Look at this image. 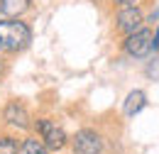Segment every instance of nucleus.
Returning a JSON list of instances; mask_svg holds the SVG:
<instances>
[{"label": "nucleus", "instance_id": "obj_13", "mask_svg": "<svg viewBox=\"0 0 159 154\" xmlns=\"http://www.w3.org/2000/svg\"><path fill=\"white\" fill-rule=\"evenodd\" d=\"M7 71H10V61H7L5 54H0V81L7 76Z\"/></svg>", "mask_w": 159, "mask_h": 154}, {"label": "nucleus", "instance_id": "obj_14", "mask_svg": "<svg viewBox=\"0 0 159 154\" xmlns=\"http://www.w3.org/2000/svg\"><path fill=\"white\" fill-rule=\"evenodd\" d=\"M154 39H157V47H159V25H157V29H154Z\"/></svg>", "mask_w": 159, "mask_h": 154}, {"label": "nucleus", "instance_id": "obj_15", "mask_svg": "<svg viewBox=\"0 0 159 154\" xmlns=\"http://www.w3.org/2000/svg\"><path fill=\"white\" fill-rule=\"evenodd\" d=\"M91 2H96V5H103V2H105V0H91Z\"/></svg>", "mask_w": 159, "mask_h": 154}, {"label": "nucleus", "instance_id": "obj_10", "mask_svg": "<svg viewBox=\"0 0 159 154\" xmlns=\"http://www.w3.org/2000/svg\"><path fill=\"white\" fill-rule=\"evenodd\" d=\"M20 139L17 132H0V154H17L20 152Z\"/></svg>", "mask_w": 159, "mask_h": 154}, {"label": "nucleus", "instance_id": "obj_2", "mask_svg": "<svg viewBox=\"0 0 159 154\" xmlns=\"http://www.w3.org/2000/svg\"><path fill=\"white\" fill-rule=\"evenodd\" d=\"M32 132L44 142V147L52 154H61L69 147V132L64 130V125L59 120L52 115H37L34 122H32Z\"/></svg>", "mask_w": 159, "mask_h": 154}, {"label": "nucleus", "instance_id": "obj_4", "mask_svg": "<svg viewBox=\"0 0 159 154\" xmlns=\"http://www.w3.org/2000/svg\"><path fill=\"white\" fill-rule=\"evenodd\" d=\"M120 52H122L127 59H132V61H144V59H149L154 52H159L157 39H154V29L144 25L142 29L127 34V37H122L120 39Z\"/></svg>", "mask_w": 159, "mask_h": 154}, {"label": "nucleus", "instance_id": "obj_3", "mask_svg": "<svg viewBox=\"0 0 159 154\" xmlns=\"http://www.w3.org/2000/svg\"><path fill=\"white\" fill-rule=\"evenodd\" d=\"M0 122L10 132L27 135V132H32L34 115H32V110H30V105L25 100H20V98H7L5 105L0 108Z\"/></svg>", "mask_w": 159, "mask_h": 154}, {"label": "nucleus", "instance_id": "obj_8", "mask_svg": "<svg viewBox=\"0 0 159 154\" xmlns=\"http://www.w3.org/2000/svg\"><path fill=\"white\" fill-rule=\"evenodd\" d=\"M34 10V0H0V17H25Z\"/></svg>", "mask_w": 159, "mask_h": 154}, {"label": "nucleus", "instance_id": "obj_6", "mask_svg": "<svg viewBox=\"0 0 159 154\" xmlns=\"http://www.w3.org/2000/svg\"><path fill=\"white\" fill-rule=\"evenodd\" d=\"M144 27V7L142 5H130V7H118L113 10V29L118 37H127Z\"/></svg>", "mask_w": 159, "mask_h": 154}, {"label": "nucleus", "instance_id": "obj_11", "mask_svg": "<svg viewBox=\"0 0 159 154\" xmlns=\"http://www.w3.org/2000/svg\"><path fill=\"white\" fill-rule=\"evenodd\" d=\"M147 66H144V76L152 78V81H159V52H154L149 59H144Z\"/></svg>", "mask_w": 159, "mask_h": 154}, {"label": "nucleus", "instance_id": "obj_9", "mask_svg": "<svg viewBox=\"0 0 159 154\" xmlns=\"http://www.w3.org/2000/svg\"><path fill=\"white\" fill-rule=\"evenodd\" d=\"M17 154H52V152L44 147V142H42L34 132H27V135H22V139H20V152Z\"/></svg>", "mask_w": 159, "mask_h": 154}, {"label": "nucleus", "instance_id": "obj_5", "mask_svg": "<svg viewBox=\"0 0 159 154\" xmlns=\"http://www.w3.org/2000/svg\"><path fill=\"white\" fill-rule=\"evenodd\" d=\"M71 154H103L105 152V137L96 127H79L69 137Z\"/></svg>", "mask_w": 159, "mask_h": 154}, {"label": "nucleus", "instance_id": "obj_7", "mask_svg": "<svg viewBox=\"0 0 159 154\" xmlns=\"http://www.w3.org/2000/svg\"><path fill=\"white\" fill-rule=\"evenodd\" d=\"M144 108H147V93H144L142 88L130 91V93L125 96V100H122V115H125V117L139 115Z\"/></svg>", "mask_w": 159, "mask_h": 154}, {"label": "nucleus", "instance_id": "obj_1", "mask_svg": "<svg viewBox=\"0 0 159 154\" xmlns=\"http://www.w3.org/2000/svg\"><path fill=\"white\" fill-rule=\"evenodd\" d=\"M32 25L25 17H0V54L20 57L32 47Z\"/></svg>", "mask_w": 159, "mask_h": 154}, {"label": "nucleus", "instance_id": "obj_12", "mask_svg": "<svg viewBox=\"0 0 159 154\" xmlns=\"http://www.w3.org/2000/svg\"><path fill=\"white\" fill-rule=\"evenodd\" d=\"M108 2H110L113 10H118V7H130V5H142V0H108Z\"/></svg>", "mask_w": 159, "mask_h": 154}]
</instances>
